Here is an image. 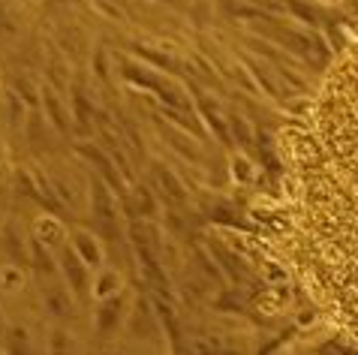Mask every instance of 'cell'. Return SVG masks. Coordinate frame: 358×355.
<instances>
[{"label":"cell","mask_w":358,"mask_h":355,"mask_svg":"<svg viewBox=\"0 0 358 355\" xmlns=\"http://www.w3.org/2000/svg\"><path fill=\"white\" fill-rule=\"evenodd\" d=\"M91 220H94V232L99 235V238H108V241L117 238V202H115V190L99 175L91 178Z\"/></svg>","instance_id":"6da1fadb"},{"label":"cell","mask_w":358,"mask_h":355,"mask_svg":"<svg viewBox=\"0 0 358 355\" xmlns=\"http://www.w3.org/2000/svg\"><path fill=\"white\" fill-rule=\"evenodd\" d=\"M57 271H61L64 283L73 289V295L78 301L91 298V283H94V271L87 268V262L73 250V244H64L61 250H57Z\"/></svg>","instance_id":"7a4b0ae2"},{"label":"cell","mask_w":358,"mask_h":355,"mask_svg":"<svg viewBox=\"0 0 358 355\" xmlns=\"http://www.w3.org/2000/svg\"><path fill=\"white\" fill-rule=\"evenodd\" d=\"M130 307H133V298L130 292H117L112 298H103L96 301V310H94V328L99 338H115L121 328H127V317H130Z\"/></svg>","instance_id":"3957f363"},{"label":"cell","mask_w":358,"mask_h":355,"mask_svg":"<svg viewBox=\"0 0 358 355\" xmlns=\"http://www.w3.org/2000/svg\"><path fill=\"white\" fill-rule=\"evenodd\" d=\"M48 283L43 286V301H45V313L57 322H69L76 313V295L73 289L64 283L61 274H55V277H45Z\"/></svg>","instance_id":"277c9868"},{"label":"cell","mask_w":358,"mask_h":355,"mask_svg":"<svg viewBox=\"0 0 358 355\" xmlns=\"http://www.w3.org/2000/svg\"><path fill=\"white\" fill-rule=\"evenodd\" d=\"M160 328H163V322H160V317H157V304L133 298L130 317H127V331H130L133 338L148 340L151 334H160Z\"/></svg>","instance_id":"5b68a950"},{"label":"cell","mask_w":358,"mask_h":355,"mask_svg":"<svg viewBox=\"0 0 358 355\" xmlns=\"http://www.w3.org/2000/svg\"><path fill=\"white\" fill-rule=\"evenodd\" d=\"M69 244H73V250L87 262L91 271H99L106 265L103 238H99L94 229H69Z\"/></svg>","instance_id":"8992f818"},{"label":"cell","mask_w":358,"mask_h":355,"mask_svg":"<svg viewBox=\"0 0 358 355\" xmlns=\"http://www.w3.org/2000/svg\"><path fill=\"white\" fill-rule=\"evenodd\" d=\"M31 238L39 241L48 250H61L64 244L69 241V229L61 220H57L55 214H43V217H36V223L31 229Z\"/></svg>","instance_id":"52a82bcc"},{"label":"cell","mask_w":358,"mask_h":355,"mask_svg":"<svg viewBox=\"0 0 358 355\" xmlns=\"http://www.w3.org/2000/svg\"><path fill=\"white\" fill-rule=\"evenodd\" d=\"M0 244H3V250H6V256H9V262L13 265H31V241L22 238V232H18L15 223L3 226Z\"/></svg>","instance_id":"ba28073f"},{"label":"cell","mask_w":358,"mask_h":355,"mask_svg":"<svg viewBox=\"0 0 358 355\" xmlns=\"http://www.w3.org/2000/svg\"><path fill=\"white\" fill-rule=\"evenodd\" d=\"M124 292V277L117 268H108L103 265L99 271H94V283H91V298L94 301H103V298H112V295Z\"/></svg>","instance_id":"9c48e42d"},{"label":"cell","mask_w":358,"mask_h":355,"mask_svg":"<svg viewBox=\"0 0 358 355\" xmlns=\"http://www.w3.org/2000/svg\"><path fill=\"white\" fill-rule=\"evenodd\" d=\"M39 100H43V112H45L48 121H52V124H55L61 133H66V130H69V108L64 106L61 94H57L55 87H43V94H39Z\"/></svg>","instance_id":"30bf717a"},{"label":"cell","mask_w":358,"mask_h":355,"mask_svg":"<svg viewBox=\"0 0 358 355\" xmlns=\"http://www.w3.org/2000/svg\"><path fill=\"white\" fill-rule=\"evenodd\" d=\"M154 175V184L160 187V193L166 196V202H172V205H184L187 202V190H184V184L178 181V178L166 169V166H154L151 169Z\"/></svg>","instance_id":"8fae6325"},{"label":"cell","mask_w":358,"mask_h":355,"mask_svg":"<svg viewBox=\"0 0 358 355\" xmlns=\"http://www.w3.org/2000/svg\"><path fill=\"white\" fill-rule=\"evenodd\" d=\"M124 202H127V208H133V214H138L142 220H151V217L160 211L154 202V193L148 190V187H138V184L130 190V196H124Z\"/></svg>","instance_id":"7c38bea8"},{"label":"cell","mask_w":358,"mask_h":355,"mask_svg":"<svg viewBox=\"0 0 358 355\" xmlns=\"http://www.w3.org/2000/svg\"><path fill=\"white\" fill-rule=\"evenodd\" d=\"M6 355H34L31 331L24 325H9L6 328Z\"/></svg>","instance_id":"4fadbf2b"},{"label":"cell","mask_w":358,"mask_h":355,"mask_svg":"<svg viewBox=\"0 0 358 355\" xmlns=\"http://www.w3.org/2000/svg\"><path fill=\"white\" fill-rule=\"evenodd\" d=\"M3 100H6V121H9L13 130H18V126L24 124V115H27V106H31V103H27L24 96L15 91V87H6Z\"/></svg>","instance_id":"5bb4252c"},{"label":"cell","mask_w":358,"mask_h":355,"mask_svg":"<svg viewBox=\"0 0 358 355\" xmlns=\"http://www.w3.org/2000/svg\"><path fill=\"white\" fill-rule=\"evenodd\" d=\"M0 286H3V292H15L24 286V274H22V265H13L9 262L3 274H0Z\"/></svg>","instance_id":"9a60e30c"},{"label":"cell","mask_w":358,"mask_h":355,"mask_svg":"<svg viewBox=\"0 0 358 355\" xmlns=\"http://www.w3.org/2000/svg\"><path fill=\"white\" fill-rule=\"evenodd\" d=\"M232 169L238 175V181H244V184L253 181V175H256V166L247 154H232Z\"/></svg>","instance_id":"2e32d148"},{"label":"cell","mask_w":358,"mask_h":355,"mask_svg":"<svg viewBox=\"0 0 358 355\" xmlns=\"http://www.w3.org/2000/svg\"><path fill=\"white\" fill-rule=\"evenodd\" d=\"M52 347H48V355H69V334L61 331V328H55L52 331Z\"/></svg>","instance_id":"e0dca14e"},{"label":"cell","mask_w":358,"mask_h":355,"mask_svg":"<svg viewBox=\"0 0 358 355\" xmlns=\"http://www.w3.org/2000/svg\"><path fill=\"white\" fill-rule=\"evenodd\" d=\"M0 18H3V0H0Z\"/></svg>","instance_id":"ac0fdd59"},{"label":"cell","mask_w":358,"mask_h":355,"mask_svg":"<svg viewBox=\"0 0 358 355\" xmlns=\"http://www.w3.org/2000/svg\"><path fill=\"white\" fill-rule=\"evenodd\" d=\"M0 328H3V310H0Z\"/></svg>","instance_id":"d6986e66"}]
</instances>
